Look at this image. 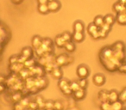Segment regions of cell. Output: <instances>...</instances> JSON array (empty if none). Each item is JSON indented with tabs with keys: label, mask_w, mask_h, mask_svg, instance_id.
I'll return each mask as SVG.
<instances>
[{
	"label": "cell",
	"mask_w": 126,
	"mask_h": 110,
	"mask_svg": "<svg viewBox=\"0 0 126 110\" xmlns=\"http://www.w3.org/2000/svg\"><path fill=\"white\" fill-rule=\"evenodd\" d=\"M64 48L67 51V52H73L74 50H75V45L73 43L72 41H68V42H66L65 46H64Z\"/></svg>",
	"instance_id": "2e32d148"
},
{
	"label": "cell",
	"mask_w": 126,
	"mask_h": 110,
	"mask_svg": "<svg viewBox=\"0 0 126 110\" xmlns=\"http://www.w3.org/2000/svg\"><path fill=\"white\" fill-rule=\"evenodd\" d=\"M93 83H94L96 85L98 86H102L104 85L105 82V77H104L102 74H96V75L93 77Z\"/></svg>",
	"instance_id": "3957f363"
},
{
	"label": "cell",
	"mask_w": 126,
	"mask_h": 110,
	"mask_svg": "<svg viewBox=\"0 0 126 110\" xmlns=\"http://www.w3.org/2000/svg\"><path fill=\"white\" fill-rule=\"evenodd\" d=\"M54 110H62L63 109V104L61 101L57 100V101H54V108H53Z\"/></svg>",
	"instance_id": "7402d4cb"
},
{
	"label": "cell",
	"mask_w": 126,
	"mask_h": 110,
	"mask_svg": "<svg viewBox=\"0 0 126 110\" xmlns=\"http://www.w3.org/2000/svg\"><path fill=\"white\" fill-rule=\"evenodd\" d=\"M118 93L117 92L116 90H111L109 92L108 95V101H110V103L114 102V101H118Z\"/></svg>",
	"instance_id": "277c9868"
},
{
	"label": "cell",
	"mask_w": 126,
	"mask_h": 110,
	"mask_svg": "<svg viewBox=\"0 0 126 110\" xmlns=\"http://www.w3.org/2000/svg\"><path fill=\"white\" fill-rule=\"evenodd\" d=\"M100 109L101 110H112L111 103L110 101H104L100 105Z\"/></svg>",
	"instance_id": "e0dca14e"
},
{
	"label": "cell",
	"mask_w": 126,
	"mask_h": 110,
	"mask_svg": "<svg viewBox=\"0 0 126 110\" xmlns=\"http://www.w3.org/2000/svg\"><path fill=\"white\" fill-rule=\"evenodd\" d=\"M98 31V28L94 24V23H91V24H89V26H88V33H89L90 35H93V34H95Z\"/></svg>",
	"instance_id": "ac0fdd59"
},
{
	"label": "cell",
	"mask_w": 126,
	"mask_h": 110,
	"mask_svg": "<svg viewBox=\"0 0 126 110\" xmlns=\"http://www.w3.org/2000/svg\"><path fill=\"white\" fill-rule=\"evenodd\" d=\"M113 8H114V11H115L117 14H120V13H123L124 11H125L126 6L124 5V4H122L121 3L117 2L113 5Z\"/></svg>",
	"instance_id": "52a82bcc"
},
{
	"label": "cell",
	"mask_w": 126,
	"mask_h": 110,
	"mask_svg": "<svg viewBox=\"0 0 126 110\" xmlns=\"http://www.w3.org/2000/svg\"><path fill=\"white\" fill-rule=\"evenodd\" d=\"M47 7H48V11L51 12H55V11H59L61 8V3L58 0H53L51 2L47 3Z\"/></svg>",
	"instance_id": "7a4b0ae2"
},
{
	"label": "cell",
	"mask_w": 126,
	"mask_h": 110,
	"mask_svg": "<svg viewBox=\"0 0 126 110\" xmlns=\"http://www.w3.org/2000/svg\"><path fill=\"white\" fill-rule=\"evenodd\" d=\"M70 88H71V89H72L73 92H74V91H76L79 89H80V88H79V83L78 82L70 83Z\"/></svg>",
	"instance_id": "d4e9b609"
},
{
	"label": "cell",
	"mask_w": 126,
	"mask_h": 110,
	"mask_svg": "<svg viewBox=\"0 0 126 110\" xmlns=\"http://www.w3.org/2000/svg\"><path fill=\"white\" fill-rule=\"evenodd\" d=\"M77 74L79 78H86L89 75V69L85 65H80L77 68Z\"/></svg>",
	"instance_id": "6da1fadb"
},
{
	"label": "cell",
	"mask_w": 126,
	"mask_h": 110,
	"mask_svg": "<svg viewBox=\"0 0 126 110\" xmlns=\"http://www.w3.org/2000/svg\"><path fill=\"white\" fill-rule=\"evenodd\" d=\"M23 110H31V109H30V108H23Z\"/></svg>",
	"instance_id": "8d00e7d4"
},
{
	"label": "cell",
	"mask_w": 126,
	"mask_h": 110,
	"mask_svg": "<svg viewBox=\"0 0 126 110\" xmlns=\"http://www.w3.org/2000/svg\"><path fill=\"white\" fill-rule=\"evenodd\" d=\"M58 86L59 88L61 89V91H63L64 89H67L68 87H70V83L65 78H61V80L59 81V84H58Z\"/></svg>",
	"instance_id": "8992f818"
},
{
	"label": "cell",
	"mask_w": 126,
	"mask_h": 110,
	"mask_svg": "<svg viewBox=\"0 0 126 110\" xmlns=\"http://www.w3.org/2000/svg\"><path fill=\"white\" fill-rule=\"evenodd\" d=\"M111 108L112 110H124V105H123V102H121L118 100L111 103Z\"/></svg>",
	"instance_id": "7c38bea8"
},
{
	"label": "cell",
	"mask_w": 126,
	"mask_h": 110,
	"mask_svg": "<svg viewBox=\"0 0 126 110\" xmlns=\"http://www.w3.org/2000/svg\"><path fill=\"white\" fill-rule=\"evenodd\" d=\"M22 54L25 59H29L32 54V50L30 47H25L23 51H22Z\"/></svg>",
	"instance_id": "d6986e66"
},
{
	"label": "cell",
	"mask_w": 126,
	"mask_h": 110,
	"mask_svg": "<svg viewBox=\"0 0 126 110\" xmlns=\"http://www.w3.org/2000/svg\"><path fill=\"white\" fill-rule=\"evenodd\" d=\"M79 88L81 89H86V86H87V81H86V78H80V80L79 81Z\"/></svg>",
	"instance_id": "484cf974"
},
{
	"label": "cell",
	"mask_w": 126,
	"mask_h": 110,
	"mask_svg": "<svg viewBox=\"0 0 126 110\" xmlns=\"http://www.w3.org/2000/svg\"><path fill=\"white\" fill-rule=\"evenodd\" d=\"M65 62H66V57L64 56V55H61V56H59L57 58L58 65H63V64H65Z\"/></svg>",
	"instance_id": "83f0119b"
},
{
	"label": "cell",
	"mask_w": 126,
	"mask_h": 110,
	"mask_svg": "<svg viewBox=\"0 0 126 110\" xmlns=\"http://www.w3.org/2000/svg\"><path fill=\"white\" fill-rule=\"evenodd\" d=\"M124 72H126V64H125V65H124Z\"/></svg>",
	"instance_id": "d590c367"
},
{
	"label": "cell",
	"mask_w": 126,
	"mask_h": 110,
	"mask_svg": "<svg viewBox=\"0 0 126 110\" xmlns=\"http://www.w3.org/2000/svg\"><path fill=\"white\" fill-rule=\"evenodd\" d=\"M124 110H126V108H124Z\"/></svg>",
	"instance_id": "ab89813d"
},
{
	"label": "cell",
	"mask_w": 126,
	"mask_h": 110,
	"mask_svg": "<svg viewBox=\"0 0 126 110\" xmlns=\"http://www.w3.org/2000/svg\"><path fill=\"white\" fill-rule=\"evenodd\" d=\"M42 44V40L41 39L40 36L35 35V36L33 37V39H32V46H33V47L38 48Z\"/></svg>",
	"instance_id": "9c48e42d"
},
{
	"label": "cell",
	"mask_w": 126,
	"mask_h": 110,
	"mask_svg": "<svg viewBox=\"0 0 126 110\" xmlns=\"http://www.w3.org/2000/svg\"><path fill=\"white\" fill-rule=\"evenodd\" d=\"M28 108L31 110H35L37 108H38V105L35 101H31V102H29Z\"/></svg>",
	"instance_id": "f1b7e54d"
},
{
	"label": "cell",
	"mask_w": 126,
	"mask_h": 110,
	"mask_svg": "<svg viewBox=\"0 0 126 110\" xmlns=\"http://www.w3.org/2000/svg\"><path fill=\"white\" fill-rule=\"evenodd\" d=\"M101 29H103L104 31H105L107 33V32H109L110 30V26L108 24H106V23H104L103 26L101 27Z\"/></svg>",
	"instance_id": "f546056e"
},
{
	"label": "cell",
	"mask_w": 126,
	"mask_h": 110,
	"mask_svg": "<svg viewBox=\"0 0 126 110\" xmlns=\"http://www.w3.org/2000/svg\"><path fill=\"white\" fill-rule=\"evenodd\" d=\"M51 1H53V0H48V2H51ZM47 2V3H48Z\"/></svg>",
	"instance_id": "74e56055"
},
{
	"label": "cell",
	"mask_w": 126,
	"mask_h": 110,
	"mask_svg": "<svg viewBox=\"0 0 126 110\" xmlns=\"http://www.w3.org/2000/svg\"><path fill=\"white\" fill-rule=\"evenodd\" d=\"M84 24L80 21H77L74 24V32H83L84 31Z\"/></svg>",
	"instance_id": "30bf717a"
},
{
	"label": "cell",
	"mask_w": 126,
	"mask_h": 110,
	"mask_svg": "<svg viewBox=\"0 0 126 110\" xmlns=\"http://www.w3.org/2000/svg\"><path fill=\"white\" fill-rule=\"evenodd\" d=\"M52 76L54 78H61V77H62V72H61V71L60 70V69L55 68L53 70Z\"/></svg>",
	"instance_id": "44dd1931"
},
{
	"label": "cell",
	"mask_w": 126,
	"mask_h": 110,
	"mask_svg": "<svg viewBox=\"0 0 126 110\" xmlns=\"http://www.w3.org/2000/svg\"><path fill=\"white\" fill-rule=\"evenodd\" d=\"M118 2L121 3L122 4H124V5L126 6V0H118Z\"/></svg>",
	"instance_id": "e575fe53"
},
{
	"label": "cell",
	"mask_w": 126,
	"mask_h": 110,
	"mask_svg": "<svg viewBox=\"0 0 126 110\" xmlns=\"http://www.w3.org/2000/svg\"><path fill=\"white\" fill-rule=\"evenodd\" d=\"M85 38V35L83 32H74L73 34V39L76 42H81Z\"/></svg>",
	"instance_id": "ba28073f"
},
{
	"label": "cell",
	"mask_w": 126,
	"mask_h": 110,
	"mask_svg": "<svg viewBox=\"0 0 126 110\" xmlns=\"http://www.w3.org/2000/svg\"><path fill=\"white\" fill-rule=\"evenodd\" d=\"M44 108H45V109H53V108H54V101H45Z\"/></svg>",
	"instance_id": "4316f807"
},
{
	"label": "cell",
	"mask_w": 126,
	"mask_h": 110,
	"mask_svg": "<svg viewBox=\"0 0 126 110\" xmlns=\"http://www.w3.org/2000/svg\"><path fill=\"white\" fill-rule=\"evenodd\" d=\"M55 44H56V46L59 47H64V46H65V44H66V41L64 40V39L62 38L61 35H58L55 38Z\"/></svg>",
	"instance_id": "9a60e30c"
},
{
	"label": "cell",
	"mask_w": 126,
	"mask_h": 110,
	"mask_svg": "<svg viewBox=\"0 0 126 110\" xmlns=\"http://www.w3.org/2000/svg\"><path fill=\"white\" fill-rule=\"evenodd\" d=\"M74 96L76 100H82L83 98L86 96V91H85L84 89H81L80 88V89H79L78 90L74 91Z\"/></svg>",
	"instance_id": "5b68a950"
},
{
	"label": "cell",
	"mask_w": 126,
	"mask_h": 110,
	"mask_svg": "<svg viewBox=\"0 0 126 110\" xmlns=\"http://www.w3.org/2000/svg\"><path fill=\"white\" fill-rule=\"evenodd\" d=\"M38 11L42 15H46L49 12L47 4H38Z\"/></svg>",
	"instance_id": "5bb4252c"
},
{
	"label": "cell",
	"mask_w": 126,
	"mask_h": 110,
	"mask_svg": "<svg viewBox=\"0 0 126 110\" xmlns=\"http://www.w3.org/2000/svg\"><path fill=\"white\" fill-rule=\"evenodd\" d=\"M62 92L64 93L65 95H67V96H68V95H71V94H72L73 91H72V89H71V88H70V87H68L67 89H64V90H63Z\"/></svg>",
	"instance_id": "4dcf8cb0"
},
{
	"label": "cell",
	"mask_w": 126,
	"mask_h": 110,
	"mask_svg": "<svg viewBox=\"0 0 126 110\" xmlns=\"http://www.w3.org/2000/svg\"><path fill=\"white\" fill-rule=\"evenodd\" d=\"M117 19V22H118L120 24H126V15L124 14V13L118 14Z\"/></svg>",
	"instance_id": "ffe728a7"
},
{
	"label": "cell",
	"mask_w": 126,
	"mask_h": 110,
	"mask_svg": "<svg viewBox=\"0 0 126 110\" xmlns=\"http://www.w3.org/2000/svg\"><path fill=\"white\" fill-rule=\"evenodd\" d=\"M11 2H12L13 4H21V3L23 2V0H11Z\"/></svg>",
	"instance_id": "836d02e7"
},
{
	"label": "cell",
	"mask_w": 126,
	"mask_h": 110,
	"mask_svg": "<svg viewBox=\"0 0 126 110\" xmlns=\"http://www.w3.org/2000/svg\"><path fill=\"white\" fill-rule=\"evenodd\" d=\"M93 23L96 25L98 28H101L103 26V24L105 23V21H104V17L102 16H97L96 17L94 18V21H93Z\"/></svg>",
	"instance_id": "8fae6325"
},
{
	"label": "cell",
	"mask_w": 126,
	"mask_h": 110,
	"mask_svg": "<svg viewBox=\"0 0 126 110\" xmlns=\"http://www.w3.org/2000/svg\"><path fill=\"white\" fill-rule=\"evenodd\" d=\"M45 110H54V109H45Z\"/></svg>",
	"instance_id": "f35d334b"
},
{
	"label": "cell",
	"mask_w": 126,
	"mask_h": 110,
	"mask_svg": "<svg viewBox=\"0 0 126 110\" xmlns=\"http://www.w3.org/2000/svg\"><path fill=\"white\" fill-rule=\"evenodd\" d=\"M37 2L39 4H47L48 0H37Z\"/></svg>",
	"instance_id": "d6a6232c"
},
{
	"label": "cell",
	"mask_w": 126,
	"mask_h": 110,
	"mask_svg": "<svg viewBox=\"0 0 126 110\" xmlns=\"http://www.w3.org/2000/svg\"><path fill=\"white\" fill-rule=\"evenodd\" d=\"M61 36H62V38L64 39V40H65L66 42H68V41H71V40H72V35H71L70 33H68V32H65V33H63L62 35H61Z\"/></svg>",
	"instance_id": "cb8c5ba5"
},
{
	"label": "cell",
	"mask_w": 126,
	"mask_h": 110,
	"mask_svg": "<svg viewBox=\"0 0 126 110\" xmlns=\"http://www.w3.org/2000/svg\"><path fill=\"white\" fill-rule=\"evenodd\" d=\"M14 109L15 110H23V107L22 106L20 103H18V104H16V106H15Z\"/></svg>",
	"instance_id": "1f68e13d"
},
{
	"label": "cell",
	"mask_w": 126,
	"mask_h": 110,
	"mask_svg": "<svg viewBox=\"0 0 126 110\" xmlns=\"http://www.w3.org/2000/svg\"><path fill=\"white\" fill-rule=\"evenodd\" d=\"M104 21H105V23L111 26V25L115 23V18H114V16H112V15L108 14L104 17Z\"/></svg>",
	"instance_id": "4fadbf2b"
},
{
	"label": "cell",
	"mask_w": 126,
	"mask_h": 110,
	"mask_svg": "<svg viewBox=\"0 0 126 110\" xmlns=\"http://www.w3.org/2000/svg\"><path fill=\"white\" fill-rule=\"evenodd\" d=\"M118 100L121 101V102H124V101H126V88H124V89L122 90V92L119 94Z\"/></svg>",
	"instance_id": "603a6c76"
}]
</instances>
